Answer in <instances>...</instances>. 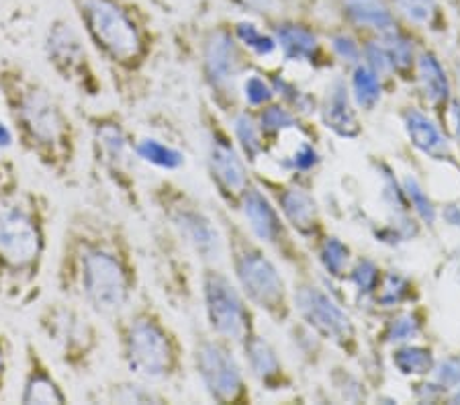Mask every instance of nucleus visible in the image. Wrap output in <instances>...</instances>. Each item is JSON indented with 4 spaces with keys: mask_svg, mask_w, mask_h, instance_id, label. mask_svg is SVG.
Instances as JSON below:
<instances>
[{
    "mask_svg": "<svg viewBox=\"0 0 460 405\" xmlns=\"http://www.w3.org/2000/svg\"><path fill=\"white\" fill-rule=\"evenodd\" d=\"M56 291L113 321L139 297L142 269L121 219L96 207H76L59 238Z\"/></svg>",
    "mask_w": 460,
    "mask_h": 405,
    "instance_id": "1",
    "label": "nucleus"
},
{
    "mask_svg": "<svg viewBox=\"0 0 460 405\" xmlns=\"http://www.w3.org/2000/svg\"><path fill=\"white\" fill-rule=\"evenodd\" d=\"M74 19L101 62L111 91L133 109L150 97L152 72L164 48L155 11L146 0H68Z\"/></svg>",
    "mask_w": 460,
    "mask_h": 405,
    "instance_id": "2",
    "label": "nucleus"
},
{
    "mask_svg": "<svg viewBox=\"0 0 460 405\" xmlns=\"http://www.w3.org/2000/svg\"><path fill=\"white\" fill-rule=\"evenodd\" d=\"M0 102L14 144L56 180L76 176L83 129L64 101L23 62L0 60Z\"/></svg>",
    "mask_w": 460,
    "mask_h": 405,
    "instance_id": "3",
    "label": "nucleus"
},
{
    "mask_svg": "<svg viewBox=\"0 0 460 405\" xmlns=\"http://www.w3.org/2000/svg\"><path fill=\"white\" fill-rule=\"evenodd\" d=\"M51 203L14 158L0 156V301L25 309L41 299Z\"/></svg>",
    "mask_w": 460,
    "mask_h": 405,
    "instance_id": "4",
    "label": "nucleus"
},
{
    "mask_svg": "<svg viewBox=\"0 0 460 405\" xmlns=\"http://www.w3.org/2000/svg\"><path fill=\"white\" fill-rule=\"evenodd\" d=\"M117 355L133 377L176 385L187 379L190 350L164 312L147 295L111 321Z\"/></svg>",
    "mask_w": 460,
    "mask_h": 405,
    "instance_id": "5",
    "label": "nucleus"
},
{
    "mask_svg": "<svg viewBox=\"0 0 460 405\" xmlns=\"http://www.w3.org/2000/svg\"><path fill=\"white\" fill-rule=\"evenodd\" d=\"M176 27V46L195 60L203 97L224 117L243 107L242 83L254 68V56L243 48L234 21H195Z\"/></svg>",
    "mask_w": 460,
    "mask_h": 405,
    "instance_id": "6",
    "label": "nucleus"
},
{
    "mask_svg": "<svg viewBox=\"0 0 460 405\" xmlns=\"http://www.w3.org/2000/svg\"><path fill=\"white\" fill-rule=\"evenodd\" d=\"M226 238V254L232 267V277L248 301L274 323L288 321L293 313V293L288 291L283 275L266 252V248L250 233L248 227L229 216L224 205L215 209Z\"/></svg>",
    "mask_w": 460,
    "mask_h": 405,
    "instance_id": "7",
    "label": "nucleus"
},
{
    "mask_svg": "<svg viewBox=\"0 0 460 405\" xmlns=\"http://www.w3.org/2000/svg\"><path fill=\"white\" fill-rule=\"evenodd\" d=\"M88 134L91 160L125 207L144 216L146 201L137 180V136L121 109L107 107L80 113Z\"/></svg>",
    "mask_w": 460,
    "mask_h": 405,
    "instance_id": "8",
    "label": "nucleus"
},
{
    "mask_svg": "<svg viewBox=\"0 0 460 405\" xmlns=\"http://www.w3.org/2000/svg\"><path fill=\"white\" fill-rule=\"evenodd\" d=\"M147 203L158 221L201 264H219L226 254V238L215 211L172 176H158L147 187Z\"/></svg>",
    "mask_w": 460,
    "mask_h": 405,
    "instance_id": "9",
    "label": "nucleus"
},
{
    "mask_svg": "<svg viewBox=\"0 0 460 405\" xmlns=\"http://www.w3.org/2000/svg\"><path fill=\"white\" fill-rule=\"evenodd\" d=\"M94 318L91 309L62 295L37 309V334L59 365L78 377L93 371L102 348V331Z\"/></svg>",
    "mask_w": 460,
    "mask_h": 405,
    "instance_id": "10",
    "label": "nucleus"
},
{
    "mask_svg": "<svg viewBox=\"0 0 460 405\" xmlns=\"http://www.w3.org/2000/svg\"><path fill=\"white\" fill-rule=\"evenodd\" d=\"M197 117L201 125L205 171L219 203L229 211H240L242 198L256 182L250 172V162L237 145L234 131L226 117L205 97L197 102Z\"/></svg>",
    "mask_w": 460,
    "mask_h": 405,
    "instance_id": "11",
    "label": "nucleus"
},
{
    "mask_svg": "<svg viewBox=\"0 0 460 405\" xmlns=\"http://www.w3.org/2000/svg\"><path fill=\"white\" fill-rule=\"evenodd\" d=\"M43 60L59 83L72 88L78 97L96 101L105 94L109 80L96 60L91 43L78 23L68 17L49 21L43 33Z\"/></svg>",
    "mask_w": 460,
    "mask_h": 405,
    "instance_id": "12",
    "label": "nucleus"
},
{
    "mask_svg": "<svg viewBox=\"0 0 460 405\" xmlns=\"http://www.w3.org/2000/svg\"><path fill=\"white\" fill-rule=\"evenodd\" d=\"M235 348V344L211 334L209 330L195 331L192 338L190 365L213 403L242 405L252 401L246 371Z\"/></svg>",
    "mask_w": 460,
    "mask_h": 405,
    "instance_id": "13",
    "label": "nucleus"
},
{
    "mask_svg": "<svg viewBox=\"0 0 460 405\" xmlns=\"http://www.w3.org/2000/svg\"><path fill=\"white\" fill-rule=\"evenodd\" d=\"M199 295H201L207 330L211 334L235 346L254 334V305L235 285L234 277H229L219 264H201Z\"/></svg>",
    "mask_w": 460,
    "mask_h": 405,
    "instance_id": "14",
    "label": "nucleus"
},
{
    "mask_svg": "<svg viewBox=\"0 0 460 405\" xmlns=\"http://www.w3.org/2000/svg\"><path fill=\"white\" fill-rule=\"evenodd\" d=\"M240 211L246 217L250 233L254 235L260 244L264 248H270L287 264H293L296 269L305 267L307 258L303 254L299 244H296V233L287 224L283 213L274 205L270 195L258 182L252 184L248 193L243 195Z\"/></svg>",
    "mask_w": 460,
    "mask_h": 405,
    "instance_id": "15",
    "label": "nucleus"
},
{
    "mask_svg": "<svg viewBox=\"0 0 460 405\" xmlns=\"http://www.w3.org/2000/svg\"><path fill=\"white\" fill-rule=\"evenodd\" d=\"M293 307L311 331L319 338L350 352L356 344V330L348 313L330 297V293L315 285L309 277L299 278L293 289Z\"/></svg>",
    "mask_w": 460,
    "mask_h": 405,
    "instance_id": "16",
    "label": "nucleus"
},
{
    "mask_svg": "<svg viewBox=\"0 0 460 405\" xmlns=\"http://www.w3.org/2000/svg\"><path fill=\"white\" fill-rule=\"evenodd\" d=\"M254 179L270 195L274 205L283 213L285 221L293 227V232L299 238L311 240L315 244L323 238L322 213H319V205L309 190L299 187V184H280L269 179L264 180L262 176H254Z\"/></svg>",
    "mask_w": 460,
    "mask_h": 405,
    "instance_id": "17",
    "label": "nucleus"
},
{
    "mask_svg": "<svg viewBox=\"0 0 460 405\" xmlns=\"http://www.w3.org/2000/svg\"><path fill=\"white\" fill-rule=\"evenodd\" d=\"M19 401L25 405H64L70 401L46 352L33 340H25L23 344V379Z\"/></svg>",
    "mask_w": 460,
    "mask_h": 405,
    "instance_id": "18",
    "label": "nucleus"
},
{
    "mask_svg": "<svg viewBox=\"0 0 460 405\" xmlns=\"http://www.w3.org/2000/svg\"><path fill=\"white\" fill-rule=\"evenodd\" d=\"M266 25L270 27L279 51L283 54L285 60L307 64L314 66V68H322V66L328 64L322 37L307 21L295 17V14H285V17L269 21Z\"/></svg>",
    "mask_w": 460,
    "mask_h": 405,
    "instance_id": "19",
    "label": "nucleus"
},
{
    "mask_svg": "<svg viewBox=\"0 0 460 405\" xmlns=\"http://www.w3.org/2000/svg\"><path fill=\"white\" fill-rule=\"evenodd\" d=\"M237 348L242 350L248 373L266 389V392H283V389H291V374H288L283 360H280L277 348H274L264 336H260L258 331H254V334H250Z\"/></svg>",
    "mask_w": 460,
    "mask_h": 405,
    "instance_id": "20",
    "label": "nucleus"
},
{
    "mask_svg": "<svg viewBox=\"0 0 460 405\" xmlns=\"http://www.w3.org/2000/svg\"><path fill=\"white\" fill-rule=\"evenodd\" d=\"M93 403H172L164 389L144 379H119L99 385L86 395Z\"/></svg>",
    "mask_w": 460,
    "mask_h": 405,
    "instance_id": "21",
    "label": "nucleus"
},
{
    "mask_svg": "<svg viewBox=\"0 0 460 405\" xmlns=\"http://www.w3.org/2000/svg\"><path fill=\"white\" fill-rule=\"evenodd\" d=\"M338 11L352 29L383 33L397 25V14L387 0H338Z\"/></svg>",
    "mask_w": 460,
    "mask_h": 405,
    "instance_id": "22",
    "label": "nucleus"
},
{
    "mask_svg": "<svg viewBox=\"0 0 460 405\" xmlns=\"http://www.w3.org/2000/svg\"><path fill=\"white\" fill-rule=\"evenodd\" d=\"M322 119L325 128L340 137H356L360 134V123L352 107L350 92L344 80H333L322 105Z\"/></svg>",
    "mask_w": 460,
    "mask_h": 405,
    "instance_id": "23",
    "label": "nucleus"
},
{
    "mask_svg": "<svg viewBox=\"0 0 460 405\" xmlns=\"http://www.w3.org/2000/svg\"><path fill=\"white\" fill-rule=\"evenodd\" d=\"M405 129L407 136L413 142V145L426 154V156H432L436 160H448L450 147L447 139L440 134V129L428 119V117L418 109H407L403 113Z\"/></svg>",
    "mask_w": 460,
    "mask_h": 405,
    "instance_id": "24",
    "label": "nucleus"
},
{
    "mask_svg": "<svg viewBox=\"0 0 460 405\" xmlns=\"http://www.w3.org/2000/svg\"><path fill=\"white\" fill-rule=\"evenodd\" d=\"M229 125H232L234 137L240 150L250 164H254L258 158H262L269 152V142L260 129L254 109L242 107L237 113L229 117Z\"/></svg>",
    "mask_w": 460,
    "mask_h": 405,
    "instance_id": "25",
    "label": "nucleus"
},
{
    "mask_svg": "<svg viewBox=\"0 0 460 405\" xmlns=\"http://www.w3.org/2000/svg\"><path fill=\"white\" fill-rule=\"evenodd\" d=\"M136 152L139 162H147L164 172H174L184 166V152L176 145L162 142L158 137H137Z\"/></svg>",
    "mask_w": 460,
    "mask_h": 405,
    "instance_id": "26",
    "label": "nucleus"
},
{
    "mask_svg": "<svg viewBox=\"0 0 460 405\" xmlns=\"http://www.w3.org/2000/svg\"><path fill=\"white\" fill-rule=\"evenodd\" d=\"M387 3L395 14L418 27L436 31L444 25V9L438 0H387Z\"/></svg>",
    "mask_w": 460,
    "mask_h": 405,
    "instance_id": "27",
    "label": "nucleus"
},
{
    "mask_svg": "<svg viewBox=\"0 0 460 405\" xmlns=\"http://www.w3.org/2000/svg\"><path fill=\"white\" fill-rule=\"evenodd\" d=\"M418 72H420V84L424 91L428 102L432 107H440L442 102L448 99V80L444 74L440 62L436 60L434 54L424 51L418 57Z\"/></svg>",
    "mask_w": 460,
    "mask_h": 405,
    "instance_id": "28",
    "label": "nucleus"
},
{
    "mask_svg": "<svg viewBox=\"0 0 460 405\" xmlns=\"http://www.w3.org/2000/svg\"><path fill=\"white\" fill-rule=\"evenodd\" d=\"M254 113L260 129H262V134L269 144L274 142L280 134H285V131L299 128V113H295V110L285 105V102L272 101L270 105L254 109Z\"/></svg>",
    "mask_w": 460,
    "mask_h": 405,
    "instance_id": "29",
    "label": "nucleus"
},
{
    "mask_svg": "<svg viewBox=\"0 0 460 405\" xmlns=\"http://www.w3.org/2000/svg\"><path fill=\"white\" fill-rule=\"evenodd\" d=\"M146 3L162 17L174 21V25L207 19L211 6V0H146Z\"/></svg>",
    "mask_w": 460,
    "mask_h": 405,
    "instance_id": "30",
    "label": "nucleus"
},
{
    "mask_svg": "<svg viewBox=\"0 0 460 405\" xmlns=\"http://www.w3.org/2000/svg\"><path fill=\"white\" fill-rule=\"evenodd\" d=\"M234 27L237 37H240V41L243 43V48H246L252 56L269 57L279 49L277 40H274L269 25L262 27L252 19H242L234 21Z\"/></svg>",
    "mask_w": 460,
    "mask_h": 405,
    "instance_id": "31",
    "label": "nucleus"
},
{
    "mask_svg": "<svg viewBox=\"0 0 460 405\" xmlns=\"http://www.w3.org/2000/svg\"><path fill=\"white\" fill-rule=\"evenodd\" d=\"M317 258L332 278H344L350 267V248L336 235H323L317 242Z\"/></svg>",
    "mask_w": 460,
    "mask_h": 405,
    "instance_id": "32",
    "label": "nucleus"
},
{
    "mask_svg": "<svg viewBox=\"0 0 460 405\" xmlns=\"http://www.w3.org/2000/svg\"><path fill=\"white\" fill-rule=\"evenodd\" d=\"M376 41L381 43L383 49L387 51L393 68L407 70L413 60V43L402 27L395 25L387 29V31L376 33Z\"/></svg>",
    "mask_w": 460,
    "mask_h": 405,
    "instance_id": "33",
    "label": "nucleus"
},
{
    "mask_svg": "<svg viewBox=\"0 0 460 405\" xmlns=\"http://www.w3.org/2000/svg\"><path fill=\"white\" fill-rule=\"evenodd\" d=\"M352 97L356 101V105L367 110L375 109L376 102L381 101V83H378V74L362 62L358 66H354Z\"/></svg>",
    "mask_w": 460,
    "mask_h": 405,
    "instance_id": "34",
    "label": "nucleus"
},
{
    "mask_svg": "<svg viewBox=\"0 0 460 405\" xmlns=\"http://www.w3.org/2000/svg\"><path fill=\"white\" fill-rule=\"evenodd\" d=\"M393 365L403 374H426L434 371V357L432 350L421 346H403L393 355Z\"/></svg>",
    "mask_w": 460,
    "mask_h": 405,
    "instance_id": "35",
    "label": "nucleus"
},
{
    "mask_svg": "<svg viewBox=\"0 0 460 405\" xmlns=\"http://www.w3.org/2000/svg\"><path fill=\"white\" fill-rule=\"evenodd\" d=\"M277 99V91L270 83L269 76L250 72L242 83V102L248 109H260L270 105Z\"/></svg>",
    "mask_w": 460,
    "mask_h": 405,
    "instance_id": "36",
    "label": "nucleus"
},
{
    "mask_svg": "<svg viewBox=\"0 0 460 405\" xmlns=\"http://www.w3.org/2000/svg\"><path fill=\"white\" fill-rule=\"evenodd\" d=\"M328 41H330L332 54L336 56L338 60H342L350 66L360 64L362 48H360L358 40H356L350 31H346V29H342V31H333V33H330Z\"/></svg>",
    "mask_w": 460,
    "mask_h": 405,
    "instance_id": "37",
    "label": "nucleus"
},
{
    "mask_svg": "<svg viewBox=\"0 0 460 405\" xmlns=\"http://www.w3.org/2000/svg\"><path fill=\"white\" fill-rule=\"evenodd\" d=\"M403 193L407 198H410V203L413 205L415 213H418V216L424 219L428 225H434V221H436L434 203L429 201V197L426 195V190L420 187V182L411 179V176H407V179L403 180Z\"/></svg>",
    "mask_w": 460,
    "mask_h": 405,
    "instance_id": "38",
    "label": "nucleus"
},
{
    "mask_svg": "<svg viewBox=\"0 0 460 405\" xmlns=\"http://www.w3.org/2000/svg\"><path fill=\"white\" fill-rule=\"evenodd\" d=\"M376 289H378L376 291L378 304L395 305V304H402V301L407 297V289H410V285H407V281L402 275H397V272H389V275L383 278V283H378Z\"/></svg>",
    "mask_w": 460,
    "mask_h": 405,
    "instance_id": "39",
    "label": "nucleus"
},
{
    "mask_svg": "<svg viewBox=\"0 0 460 405\" xmlns=\"http://www.w3.org/2000/svg\"><path fill=\"white\" fill-rule=\"evenodd\" d=\"M350 278L356 285V289L362 293H370L378 286V269L373 260L368 258H362L354 264V269L350 270Z\"/></svg>",
    "mask_w": 460,
    "mask_h": 405,
    "instance_id": "40",
    "label": "nucleus"
},
{
    "mask_svg": "<svg viewBox=\"0 0 460 405\" xmlns=\"http://www.w3.org/2000/svg\"><path fill=\"white\" fill-rule=\"evenodd\" d=\"M418 334H420V321L415 320V315L411 313L399 315V318L393 320L387 328V340L395 344L413 340Z\"/></svg>",
    "mask_w": 460,
    "mask_h": 405,
    "instance_id": "41",
    "label": "nucleus"
},
{
    "mask_svg": "<svg viewBox=\"0 0 460 405\" xmlns=\"http://www.w3.org/2000/svg\"><path fill=\"white\" fill-rule=\"evenodd\" d=\"M14 363V344L4 330H0V397L9 389L11 371Z\"/></svg>",
    "mask_w": 460,
    "mask_h": 405,
    "instance_id": "42",
    "label": "nucleus"
},
{
    "mask_svg": "<svg viewBox=\"0 0 460 405\" xmlns=\"http://www.w3.org/2000/svg\"><path fill=\"white\" fill-rule=\"evenodd\" d=\"M319 164V154L314 144L303 142L291 156V168L295 172H309Z\"/></svg>",
    "mask_w": 460,
    "mask_h": 405,
    "instance_id": "43",
    "label": "nucleus"
},
{
    "mask_svg": "<svg viewBox=\"0 0 460 405\" xmlns=\"http://www.w3.org/2000/svg\"><path fill=\"white\" fill-rule=\"evenodd\" d=\"M438 387L455 389L460 385V358H447L434 368Z\"/></svg>",
    "mask_w": 460,
    "mask_h": 405,
    "instance_id": "44",
    "label": "nucleus"
},
{
    "mask_svg": "<svg viewBox=\"0 0 460 405\" xmlns=\"http://www.w3.org/2000/svg\"><path fill=\"white\" fill-rule=\"evenodd\" d=\"M444 219H447L452 227L460 230V207H456V205H448V207L444 209Z\"/></svg>",
    "mask_w": 460,
    "mask_h": 405,
    "instance_id": "45",
    "label": "nucleus"
},
{
    "mask_svg": "<svg viewBox=\"0 0 460 405\" xmlns=\"http://www.w3.org/2000/svg\"><path fill=\"white\" fill-rule=\"evenodd\" d=\"M452 117H455V131L456 137L460 139V102H452Z\"/></svg>",
    "mask_w": 460,
    "mask_h": 405,
    "instance_id": "46",
    "label": "nucleus"
},
{
    "mask_svg": "<svg viewBox=\"0 0 460 405\" xmlns=\"http://www.w3.org/2000/svg\"><path fill=\"white\" fill-rule=\"evenodd\" d=\"M455 270H456V277H458V281H460V250H458L456 256H455Z\"/></svg>",
    "mask_w": 460,
    "mask_h": 405,
    "instance_id": "47",
    "label": "nucleus"
},
{
    "mask_svg": "<svg viewBox=\"0 0 460 405\" xmlns=\"http://www.w3.org/2000/svg\"><path fill=\"white\" fill-rule=\"evenodd\" d=\"M456 389V392H455V395H452V401H455V403H460V385L458 387H455Z\"/></svg>",
    "mask_w": 460,
    "mask_h": 405,
    "instance_id": "48",
    "label": "nucleus"
},
{
    "mask_svg": "<svg viewBox=\"0 0 460 405\" xmlns=\"http://www.w3.org/2000/svg\"><path fill=\"white\" fill-rule=\"evenodd\" d=\"M456 70H458V80H460V64H458V68H456Z\"/></svg>",
    "mask_w": 460,
    "mask_h": 405,
    "instance_id": "49",
    "label": "nucleus"
}]
</instances>
